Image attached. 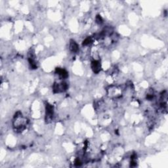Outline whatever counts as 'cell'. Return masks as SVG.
Instances as JSON below:
<instances>
[{
    "label": "cell",
    "mask_w": 168,
    "mask_h": 168,
    "mask_svg": "<svg viewBox=\"0 0 168 168\" xmlns=\"http://www.w3.org/2000/svg\"><path fill=\"white\" fill-rule=\"evenodd\" d=\"M28 120L26 118L24 117L20 112H17L14 116L13 122V129L16 133H22L26 129Z\"/></svg>",
    "instance_id": "1"
},
{
    "label": "cell",
    "mask_w": 168,
    "mask_h": 168,
    "mask_svg": "<svg viewBox=\"0 0 168 168\" xmlns=\"http://www.w3.org/2000/svg\"><path fill=\"white\" fill-rule=\"evenodd\" d=\"M107 95L112 99H119L122 96V88L119 86L111 85L107 89Z\"/></svg>",
    "instance_id": "2"
},
{
    "label": "cell",
    "mask_w": 168,
    "mask_h": 168,
    "mask_svg": "<svg viewBox=\"0 0 168 168\" xmlns=\"http://www.w3.org/2000/svg\"><path fill=\"white\" fill-rule=\"evenodd\" d=\"M54 118V107L52 104L47 102L45 104V120L46 123L51 122Z\"/></svg>",
    "instance_id": "3"
},
{
    "label": "cell",
    "mask_w": 168,
    "mask_h": 168,
    "mask_svg": "<svg viewBox=\"0 0 168 168\" xmlns=\"http://www.w3.org/2000/svg\"><path fill=\"white\" fill-rule=\"evenodd\" d=\"M68 88V85L66 82H62L61 83L55 82L53 85V91L54 93H60L66 91Z\"/></svg>",
    "instance_id": "4"
},
{
    "label": "cell",
    "mask_w": 168,
    "mask_h": 168,
    "mask_svg": "<svg viewBox=\"0 0 168 168\" xmlns=\"http://www.w3.org/2000/svg\"><path fill=\"white\" fill-rule=\"evenodd\" d=\"M91 67L93 72L95 74H99L101 70V62L98 60H94L91 62Z\"/></svg>",
    "instance_id": "5"
},
{
    "label": "cell",
    "mask_w": 168,
    "mask_h": 168,
    "mask_svg": "<svg viewBox=\"0 0 168 168\" xmlns=\"http://www.w3.org/2000/svg\"><path fill=\"white\" fill-rule=\"evenodd\" d=\"M28 60V63L30 67L32 68V69H36V68H38V65H37L35 58V55L34 54L33 52L30 53Z\"/></svg>",
    "instance_id": "6"
},
{
    "label": "cell",
    "mask_w": 168,
    "mask_h": 168,
    "mask_svg": "<svg viewBox=\"0 0 168 168\" xmlns=\"http://www.w3.org/2000/svg\"><path fill=\"white\" fill-rule=\"evenodd\" d=\"M55 73L58 74L59 76V77H61V79H66L68 78V72L63 69V68H56V70H55Z\"/></svg>",
    "instance_id": "7"
},
{
    "label": "cell",
    "mask_w": 168,
    "mask_h": 168,
    "mask_svg": "<svg viewBox=\"0 0 168 168\" xmlns=\"http://www.w3.org/2000/svg\"><path fill=\"white\" fill-rule=\"evenodd\" d=\"M70 50L73 53H77L79 51V46L78 44L74 41V39H70V44H69Z\"/></svg>",
    "instance_id": "8"
},
{
    "label": "cell",
    "mask_w": 168,
    "mask_h": 168,
    "mask_svg": "<svg viewBox=\"0 0 168 168\" xmlns=\"http://www.w3.org/2000/svg\"><path fill=\"white\" fill-rule=\"evenodd\" d=\"M93 39L92 37H88V38H86L85 39L83 40L82 45L83 46H88L91 44V43L93 42Z\"/></svg>",
    "instance_id": "9"
},
{
    "label": "cell",
    "mask_w": 168,
    "mask_h": 168,
    "mask_svg": "<svg viewBox=\"0 0 168 168\" xmlns=\"http://www.w3.org/2000/svg\"><path fill=\"white\" fill-rule=\"evenodd\" d=\"M154 95L153 92L147 93V100L152 101L154 99Z\"/></svg>",
    "instance_id": "10"
},
{
    "label": "cell",
    "mask_w": 168,
    "mask_h": 168,
    "mask_svg": "<svg viewBox=\"0 0 168 168\" xmlns=\"http://www.w3.org/2000/svg\"><path fill=\"white\" fill-rule=\"evenodd\" d=\"M96 22L98 24H101L103 23V20H102V18L101 17V15H97V17H96Z\"/></svg>",
    "instance_id": "11"
}]
</instances>
